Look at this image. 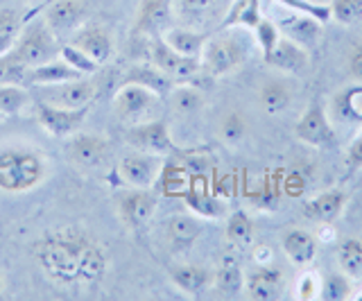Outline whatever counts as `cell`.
<instances>
[{
	"label": "cell",
	"instance_id": "obj_22",
	"mask_svg": "<svg viewBox=\"0 0 362 301\" xmlns=\"http://www.w3.org/2000/svg\"><path fill=\"white\" fill-rule=\"evenodd\" d=\"M202 229L204 225L197 218L179 213L165 222V238L175 252H186L197 242V238L202 236Z\"/></svg>",
	"mask_w": 362,
	"mask_h": 301
},
{
	"label": "cell",
	"instance_id": "obj_14",
	"mask_svg": "<svg viewBox=\"0 0 362 301\" xmlns=\"http://www.w3.org/2000/svg\"><path fill=\"white\" fill-rule=\"evenodd\" d=\"M88 9L82 0H57L45 12V23L54 32L57 37L62 35H73L86 23Z\"/></svg>",
	"mask_w": 362,
	"mask_h": 301
},
{
	"label": "cell",
	"instance_id": "obj_24",
	"mask_svg": "<svg viewBox=\"0 0 362 301\" xmlns=\"http://www.w3.org/2000/svg\"><path fill=\"white\" fill-rule=\"evenodd\" d=\"M79 77H86L84 73H79L73 66H68L64 59H52L48 64L34 66L28 71V84L32 86H54V84H64L71 80H79Z\"/></svg>",
	"mask_w": 362,
	"mask_h": 301
},
{
	"label": "cell",
	"instance_id": "obj_16",
	"mask_svg": "<svg viewBox=\"0 0 362 301\" xmlns=\"http://www.w3.org/2000/svg\"><path fill=\"white\" fill-rule=\"evenodd\" d=\"M71 43L75 48H79L84 54H88L95 64H107L113 54V39L109 35L107 28H102L98 23L82 25L77 32H73Z\"/></svg>",
	"mask_w": 362,
	"mask_h": 301
},
{
	"label": "cell",
	"instance_id": "obj_47",
	"mask_svg": "<svg viewBox=\"0 0 362 301\" xmlns=\"http://www.w3.org/2000/svg\"><path fill=\"white\" fill-rule=\"evenodd\" d=\"M21 35V16L14 9H0V37L16 39Z\"/></svg>",
	"mask_w": 362,
	"mask_h": 301
},
{
	"label": "cell",
	"instance_id": "obj_9",
	"mask_svg": "<svg viewBox=\"0 0 362 301\" xmlns=\"http://www.w3.org/2000/svg\"><path fill=\"white\" fill-rule=\"evenodd\" d=\"M127 143L136 150L161 154V157H168V154L177 152L173 136H170L168 122L161 118H152V120L132 125L127 129Z\"/></svg>",
	"mask_w": 362,
	"mask_h": 301
},
{
	"label": "cell",
	"instance_id": "obj_38",
	"mask_svg": "<svg viewBox=\"0 0 362 301\" xmlns=\"http://www.w3.org/2000/svg\"><path fill=\"white\" fill-rule=\"evenodd\" d=\"M351 297V278L344 272H331L322 281L320 299L324 301H344Z\"/></svg>",
	"mask_w": 362,
	"mask_h": 301
},
{
	"label": "cell",
	"instance_id": "obj_23",
	"mask_svg": "<svg viewBox=\"0 0 362 301\" xmlns=\"http://www.w3.org/2000/svg\"><path fill=\"white\" fill-rule=\"evenodd\" d=\"M283 254L288 256V261L297 267H305L315 261L317 254V238L305 229H290L281 240Z\"/></svg>",
	"mask_w": 362,
	"mask_h": 301
},
{
	"label": "cell",
	"instance_id": "obj_37",
	"mask_svg": "<svg viewBox=\"0 0 362 301\" xmlns=\"http://www.w3.org/2000/svg\"><path fill=\"white\" fill-rule=\"evenodd\" d=\"M28 71L30 69L16 57L14 50L3 54V57H0V86L3 84H18V86L28 84Z\"/></svg>",
	"mask_w": 362,
	"mask_h": 301
},
{
	"label": "cell",
	"instance_id": "obj_40",
	"mask_svg": "<svg viewBox=\"0 0 362 301\" xmlns=\"http://www.w3.org/2000/svg\"><path fill=\"white\" fill-rule=\"evenodd\" d=\"M215 0H173L175 14L179 18L188 20V23H197L204 16L211 12Z\"/></svg>",
	"mask_w": 362,
	"mask_h": 301
},
{
	"label": "cell",
	"instance_id": "obj_33",
	"mask_svg": "<svg viewBox=\"0 0 362 301\" xmlns=\"http://www.w3.org/2000/svg\"><path fill=\"white\" fill-rule=\"evenodd\" d=\"M170 102H173V109L181 116H192L197 114L204 105V98L192 84H175V88L170 91Z\"/></svg>",
	"mask_w": 362,
	"mask_h": 301
},
{
	"label": "cell",
	"instance_id": "obj_2",
	"mask_svg": "<svg viewBox=\"0 0 362 301\" xmlns=\"http://www.w3.org/2000/svg\"><path fill=\"white\" fill-rule=\"evenodd\" d=\"M48 177V161L28 145L0 148V191L9 195L30 193Z\"/></svg>",
	"mask_w": 362,
	"mask_h": 301
},
{
	"label": "cell",
	"instance_id": "obj_1",
	"mask_svg": "<svg viewBox=\"0 0 362 301\" xmlns=\"http://www.w3.org/2000/svg\"><path fill=\"white\" fill-rule=\"evenodd\" d=\"M90 236L75 229H62L48 233L34 242V259L41 270L57 283H77L79 256Z\"/></svg>",
	"mask_w": 362,
	"mask_h": 301
},
{
	"label": "cell",
	"instance_id": "obj_21",
	"mask_svg": "<svg viewBox=\"0 0 362 301\" xmlns=\"http://www.w3.org/2000/svg\"><path fill=\"white\" fill-rule=\"evenodd\" d=\"M331 114L344 125H362V82H356L331 100Z\"/></svg>",
	"mask_w": 362,
	"mask_h": 301
},
{
	"label": "cell",
	"instance_id": "obj_28",
	"mask_svg": "<svg viewBox=\"0 0 362 301\" xmlns=\"http://www.w3.org/2000/svg\"><path fill=\"white\" fill-rule=\"evenodd\" d=\"M258 102L263 107L265 114L281 116L283 111H288L292 105V88L286 80H269L260 86Z\"/></svg>",
	"mask_w": 362,
	"mask_h": 301
},
{
	"label": "cell",
	"instance_id": "obj_12",
	"mask_svg": "<svg viewBox=\"0 0 362 301\" xmlns=\"http://www.w3.org/2000/svg\"><path fill=\"white\" fill-rule=\"evenodd\" d=\"M297 138L310 148H331L335 143V129L331 125V118H328L326 109L320 102H313L308 109L303 111L301 120L297 122Z\"/></svg>",
	"mask_w": 362,
	"mask_h": 301
},
{
	"label": "cell",
	"instance_id": "obj_36",
	"mask_svg": "<svg viewBox=\"0 0 362 301\" xmlns=\"http://www.w3.org/2000/svg\"><path fill=\"white\" fill-rule=\"evenodd\" d=\"M30 95L25 88L18 84H3L0 86V114L3 116H16L25 109Z\"/></svg>",
	"mask_w": 362,
	"mask_h": 301
},
{
	"label": "cell",
	"instance_id": "obj_5",
	"mask_svg": "<svg viewBox=\"0 0 362 301\" xmlns=\"http://www.w3.org/2000/svg\"><path fill=\"white\" fill-rule=\"evenodd\" d=\"M158 100H161V95L154 93L152 88L136 82H124L118 88L116 98H113V111H116V116L122 122L136 125V122L152 120V114L158 107Z\"/></svg>",
	"mask_w": 362,
	"mask_h": 301
},
{
	"label": "cell",
	"instance_id": "obj_49",
	"mask_svg": "<svg viewBox=\"0 0 362 301\" xmlns=\"http://www.w3.org/2000/svg\"><path fill=\"white\" fill-rule=\"evenodd\" d=\"M346 168L349 170L362 168V129L358 131V136L351 141L346 148Z\"/></svg>",
	"mask_w": 362,
	"mask_h": 301
},
{
	"label": "cell",
	"instance_id": "obj_44",
	"mask_svg": "<svg viewBox=\"0 0 362 301\" xmlns=\"http://www.w3.org/2000/svg\"><path fill=\"white\" fill-rule=\"evenodd\" d=\"M254 32H256L258 46L263 48V54L274 48V46H276V41L281 39V30H279V25H276V23H272V20H267V18L260 20V23L254 28Z\"/></svg>",
	"mask_w": 362,
	"mask_h": 301
},
{
	"label": "cell",
	"instance_id": "obj_51",
	"mask_svg": "<svg viewBox=\"0 0 362 301\" xmlns=\"http://www.w3.org/2000/svg\"><path fill=\"white\" fill-rule=\"evenodd\" d=\"M3 288H5V283H3V276H0V295H3Z\"/></svg>",
	"mask_w": 362,
	"mask_h": 301
},
{
	"label": "cell",
	"instance_id": "obj_26",
	"mask_svg": "<svg viewBox=\"0 0 362 301\" xmlns=\"http://www.w3.org/2000/svg\"><path fill=\"white\" fill-rule=\"evenodd\" d=\"M209 37L211 35H206V32H195L190 28H170L161 35V39L173 50H177L179 54H186V57H195V59L202 57V50L206 46Z\"/></svg>",
	"mask_w": 362,
	"mask_h": 301
},
{
	"label": "cell",
	"instance_id": "obj_4",
	"mask_svg": "<svg viewBox=\"0 0 362 301\" xmlns=\"http://www.w3.org/2000/svg\"><path fill=\"white\" fill-rule=\"evenodd\" d=\"M247 50L240 41L231 35L209 37L206 46L202 50V71L209 77H224L238 71L245 64Z\"/></svg>",
	"mask_w": 362,
	"mask_h": 301
},
{
	"label": "cell",
	"instance_id": "obj_46",
	"mask_svg": "<svg viewBox=\"0 0 362 301\" xmlns=\"http://www.w3.org/2000/svg\"><path fill=\"white\" fill-rule=\"evenodd\" d=\"M320 290H322V281H320V276H317L315 272H305V274L299 276L297 299H303V301L317 299V297H320Z\"/></svg>",
	"mask_w": 362,
	"mask_h": 301
},
{
	"label": "cell",
	"instance_id": "obj_35",
	"mask_svg": "<svg viewBox=\"0 0 362 301\" xmlns=\"http://www.w3.org/2000/svg\"><path fill=\"white\" fill-rule=\"evenodd\" d=\"M220 138L226 145H238L245 136H247V120L240 111H226L220 120V127H218Z\"/></svg>",
	"mask_w": 362,
	"mask_h": 301
},
{
	"label": "cell",
	"instance_id": "obj_34",
	"mask_svg": "<svg viewBox=\"0 0 362 301\" xmlns=\"http://www.w3.org/2000/svg\"><path fill=\"white\" fill-rule=\"evenodd\" d=\"M226 240L235 247H249L254 242V222L243 211H233L226 220Z\"/></svg>",
	"mask_w": 362,
	"mask_h": 301
},
{
	"label": "cell",
	"instance_id": "obj_41",
	"mask_svg": "<svg viewBox=\"0 0 362 301\" xmlns=\"http://www.w3.org/2000/svg\"><path fill=\"white\" fill-rule=\"evenodd\" d=\"M331 18H335L342 25H356L362 20V0H333Z\"/></svg>",
	"mask_w": 362,
	"mask_h": 301
},
{
	"label": "cell",
	"instance_id": "obj_29",
	"mask_svg": "<svg viewBox=\"0 0 362 301\" xmlns=\"http://www.w3.org/2000/svg\"><path fill=\"white\" fill-rule=\"evenodd\" d=\"M213 281H215V288H218L220 293L226 297H235V295L243 293L245 276L240 270V263L235 261V256H231V254L224 256V259L220 261L218 272H215V276H213Z\"/></svg>",
	"mask_w": 362,
	"mask_h": 301
},
{
	"label": "cell",
	"instance_id": "obj_27",
	"mask_svg": "<svg viewBox=\"0 0 362 301\" xmlns=\"http://www.w3.org/2000/svg\"><path fill=\"white\" fill-rule=\"evenodd\" d=\"M107 274V254L100 247L98 240L90 238L79 256L77 283H98Z\"/></svg>",
	"mask_w": 362,
	"mask_h": 301
},
{
	"label": "cell",
	"instance_id": "obj_17",
	"mask_svg": "<svg viewBox=\"0 0 362 301\" xmlns=\"http://www.w3.org/2000/svg\"><path fill=\"white\" fill-rule=\"evenodd\" d=\"M276 25H279L283 37L292 39L294 43H299V46H303L305 50H310L322 39V25H324V20L315 18L310 14L294 12V14L281 16Z\"/></svg>",
	"mask_w": 362,
	"mask_h": 301
},
{
	"label": "cell",
	"instance_id": "obj_50",
	"mask_svg": "<svg viewBox=\"0 0 362 301\" xmlns=\"http://www.w3.org/2000/svg\"><path fill=\"white\" fill-rule=\"evenodd\" d=\"M254 261L258 265H269L272 263V247H267V244H258V247H254Z\"/></svg>",
	"mask_w": 362,
	"mask_h": 301
},
{
	"label": "cell",
	"instance_id": "obj_3",
	"mask_svg": "<svg viewBox=\"0 0 362 301\" xmlns=\"http://www.w3.org/2000/svg\"><path fill=\"white\" fill-rule=\"evenodd\" d=\"M59 52H62L59 41H57V35L48 28L45 20L28 25L23 30V35H18V41L14 46V54L28 69L59 59Z\"/></svg>",
	"mask_w": 362,
	"mask_h": 301
},
{
	"label": "cell",
	"instance_id": "obj_43",
	"mask_svg": "<svg viewBox=\"0 0 362 301\" xmlns=\"http://www.w3.org/2000/svg\"><path fill=\"white\" fill-rule=\"evenodd\" d=\"M279 188L272 184V182H260L256 188H254V193H252V204L256 208H267V211H274L276 204H279Z\"/></svg>",
	"mask_w": 362,
	"mask_h": 301
},
{
	"label": "cell",
	"instance_id": "obj_13",
	"mask_svg": "<svg viewBox=\"0 0 362 301\" xmlns=\"http://www.w3.org/2000/svg\"><path fill=\"white\" fill-rule=\"evenodd\" d=\"M43 88H45L43 102H50L64 109L90 107V102H93L98 95L95 82L86 80V77H79V80H71L64 84H54V86H43Z\"/></svg>",
	"mask_w": 362,
	"mask_h": 301
},
{
	"label": "cell",
	"instance_id": "obj_19",
	"mask_svg": "<svg viewBox=\"0 0 362 301\" xmlns=\"http://www.w3.org/2000/svg\"><path fill=\"white\" fill-rule=\"evenodd\" d=\"M265 64L272 66V69L281 71V73L297 75V73L308 69V50H305L303 46H299V43H294L292 39L281 35L276 46L269 52H265Z\"/></svg>",
	"mask_w": 362,
	"mask_h": 301
},
{
	"label": "cell",
	"instance_id": "obj_48",
	"mask_svg": "<svg viewBox=\"0 0 362 301\" xmlns=\"http://www.w3.org/2000/svg\"><path fill=\"white\" fill-rule=\"evenodd\" d=\"M346 71L356 82H362V41H358L356 46H351L346 54Z\"/></svg>",
	"mask_w": 362,
	"mask_h": 301
},
{
	"label": "cell",
	"instance_id": "obj_6",
	"mask_svg": "<svg viewBox=\"0 0 362 301\" xmlns=\"http://www.w3.org/2000/svg\"><path fill=\"white\" fill-rule=\"evenodd\" d=\"M150 54H152V64L161 73H165L175 84H190L202 71L199 59L179 54L177 50L170 48L161 37H152Z\"/></svg>",
	"mask_w": 362,
	"mask_h": 301
},
{
	"label": "cell",
	"instance_id": "obj_7",
	"mask_svg": "<svg viewBox=\"0 0 362 301\" xmlns=\"http://www.w3.org/2000/svg\"><path fill=\"white\" fill-rule=\"evenodd\" d=\"M163 157L161 154L152 152H132L124 154L118 163V175L122 177V182L132 188H152L163 172Z\"/></svg>",
	"mask_w": 362,
	"mask_h": 301
},
{
	"label": "cell",
	"instance_id": "obj_52",
	"mask_svg": "<svg viewBox=\"0 0 362 301\" xmlns=\"http://www.w3.org/2000/svg\"><path fill=\"white\" fill-rule=\"evenodd\" d=\"M23 3H41V0H23Z\"/></svg>",
	"mask_w": 362,
	"mask_h": 301
},
{
	"label": "cell",
	"instance_id": "obj_11",
	"mask_svg": "<svg viewBox=\"0 0 362 301\" xmlns=\"http://www.w3.org/2000/svg\"><path fill=\"white\" fill-rule=\"evenodd\" d=\"M109 143L100 134H82L75 131L66 143V157L75 168L82 170H93L100 168L107 159Z\"/></svg>",
	"mask_w": 362,
	"mask_h": 301
},
{
	"label": "cell",
	"instance_id": "obj_20",
	"mask_svg": "<svg viewBox=\"0 0 362 301\" xmlns=\"http://www.w3.org/2000/svg\"><path fill=\"white\" fill-rule=\"evenodd\" d=\"M344 206H346V193L335 188V191H326V193L315 195L310 202L305 204L303 213L313 222L331 225V222H335L339 216H342Z\"/></svg>",
	"mask_w": 362,
	"mask_h": 301
},
{
	"label": "cell",
	"instance_id": "obj_42",
	"mask_svg": "<svg viewBox=\"0 0 362 301\" xmlns=\"http://www.w3.org/2000/svg\"><path fill=\"white\" fill-rule=\"evenodd\" d=\"M59 57L68 66H73V69H77L79 73H84V75H93L100 69V64H95L93 59L88 57V54H84L79 48H75L73 43H66V46H62Z\"/></svg>",
	"mask_w": 362,
	"mask_h": 301
},
{
	"label": "cell",
	"instance_id": "obj_18",
	"mask_svg": "<svg viewBox=\"0 0 362 301\" xmlns=\"http://www.w3.org/2000/svg\"><path fill=\"white\" fill-rule=\"evenodd\" d=\"M247 297L254 301H274L286 293V274L272 265H260L245 281Z\"/></svg>",
	"mask_w": 362,
	"mask_h": 301
},
{
	"label": "cell",
	"instance_id": "obj_15",
	"mask_svg": "<svg viewBox=\"0 0 362 301\" xmlns=\"http://www.w3.org/2000/svg\"><path fill=\"white\" fill-rule=\"evenodd\" d=\"M173 0H143L136 16V32L145 37H161L165 30L173 28Z\"/></svg>",
	"mask_w": 362,
	"mask_h": 301
},
{
	"label": "cell",
	"instance_id": "obj_32",
	"mask_svg": "<svg viewBox=\"0 0 362 301\" xmlns=\"http://www.w3.org/2000/svg\"><path fill=\"white\" fill-rule=\"evenodd\" d=\"M337 263L349 278L360 281L362 278V240L360 238H344L337 244Z\"/></svg>",
	"mask_w": 362,
	"mask_h": 301
},
{
	"label": "cell",
	"instance_id": "obj_45",
	"mask_svg": "<svg viewBox=\"0 0 362 301\" xmlns=\"http://www.w3.org/2000/svg\"><path fill=\"white\" fill-rule=\"evenodd\" d=\"M283 3V7H290L294 12H301V14H310L320 20H326L331 18V7H324V5H315V3H308V0H279Z\"/></svg>",
	"mask_w": 362,
	"mask_h": 301
},
{
	"label": "cell",
	"instance_id": "obj_30",
	"mask_svg": "<svg viewBox=\"0 0 362 301\" xmlns=\"http://www.w3.org/2000/svg\"><path fill=\"white\" fill-rule=\"evenodd\" d=\"M124 82H136V84H143L147 88H152L154 93H158L161 98H168L170 91L175 88V82L170 80L165 73H161L156 66H136L127 73V80Z\"/></svg>",
	"mask_w": 362,
	"mask_h": 301
},
{
	"label": "cell",
	"instance_id": "obj_25",
	"mask_svg": "<svg viewBox=\"0 0 362 301\" xmlns=\"http://www.w3.org/2000/svg\"><path fill=\"white\" fill-rule=\"evenodd\" d=\"M170 278H173V283L181 293H186L190 297H199L213 283V274L206 267L199 265H177L170 270Z\"/></svg>",
	"mask_w": 362,
	"mask_h": 301
},
{
	"label": "cell",
	"instance_id": "obj_53",
	"mask_svg": "<svg viewBox=\"0 0 362 301\" xmlns=\"http://www.w3.org/2000/svg\"><path fill=\"white\" fill-rule=\"evenodd\" d=\"M354 299H358V301H362V293H360L358 297H354Z\"/></svg>",
	"mask_w": 362,
	"mask_h": 301
},
{
	"label": "cell",
	"instance_id": "obj_8",
	"mask_svg": "<svg viewBox=\"0 0 362 301\" xmlns=\"http://www.w3.org/2000/svg\"><path fill=\"white\" fill-rule=\"evenodd\" d=\"M116 204L122 225L136 231L150 225V220L156 213L158 199L154 193H150V188H129V191H122L116 197Z\"/></svg>",
	"mask_w": 362,
	"mask_h": 301
},
{
	"label": "cell",
	"instance_id": "obj_10",
	"mask_svg": "<svg viewBox=\"0 0 362 301\" xmlns=\"http://www.w3.org/2000/svg\"><path fill=\"white\" fill-rule=\"evenodd\" d=\"M88 111H90V107L64 109V107H57L50 102H39L37 105V120H39V125L50 134V136L68 138L84 125Z\"/></svg>",
	"mask_w": 362,
	"mask_h": 301
},
{
	"label": "cell",
	"instance_id": "obj_39",
	"mask_svg": "<svg viewBox=\"0 0 362 301\" xmlns=\"http://www.w3.org/2000/svg\"><path fill=\"white\" fill-rule=\"evenodd\" d=\"M186 199H188V206L204 218H220L224 213V204L218 197H213L211 193L190 188V191L186 193Z\"/></svg>",
	"mask_w": 362,
	"mask_h": 301
},
{
	"label": "cell",
	"instance_id": "obj_31",
	"mask_svg": "<svg viewBox=\"0 0 362 301\" xmlns=\"http://www.w3.org/2000/svg\"><path fill=\"white\" fill-rule=\"evenodd\" d=\"M260 20H263V14H260V3L258 0H235V3L229 7L224 20H222V30L226 28H235V25H245V28H256Z\"/></svg>",
	"mask_w": 362,
	"mask_h": 301
}]
</instances>
